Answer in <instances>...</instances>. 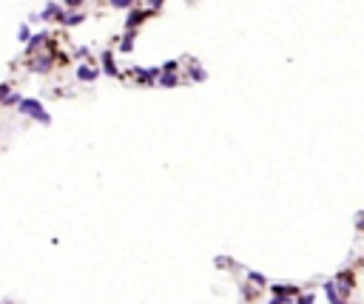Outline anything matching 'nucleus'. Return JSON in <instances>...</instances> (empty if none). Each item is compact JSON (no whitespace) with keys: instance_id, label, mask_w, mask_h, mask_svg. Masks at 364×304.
I'll return each instance as SVG.
<instances>
[{"instance_id":"nucleus-7","label":"nucleus","mask_w":364,"mask_h":304,"mask_svg":"<svg viewBox=\"0 0 364 304\" xmlns=\"http://www.w3.org/2000/svg\"><path fill=\"white\" fill-rule=\"evenodd\" d=\"M48 66H51V63H48V57H37V60H32V68H34V71H46Z\"/></svg>"},{"instance_id":"nucleus-2","label":"nucleus","mask_w":364,"mask_h":304,"mask_svg":"<svg viewBox=\"0 0 364 304\" xmlns=\"http://www.w3.org/2000/svg\"><path fill=\"white\" fill-rule=\"evenodd\" d=\"M333 282H336V287H339V293L344 296L347 302H350L353 284H356V279H353V273H350V270H339V273H336V279H333Z\"/></svg>"},{"instance_id":"nucleus-15","label":"nucleus","mask_w":364,"mask_h":304,"mask_svg":"<svg viewBox=\"0 0 364 304\" xmlns=\"http://www.w3.org/2000/svg\"><path fill=\"white\" fill-rule=\"evenodd\" d=\"M356 227H359V230H364V214L356 216Z\"/></svg>"},{"instance_id":"nucleus-5","label":"nucleus","mask_w":364,"mask_h":304,"mask_svg":"<svg viewBox=\"0 0 364 304\" xmlns=\"http://www.w3.org/2000/svg\"><path fill=\"white\" fill-rule=\"evenodd\" d=\"M97 74H100V71H97V68H91V66H80V71H77L80 80H94Z\"/></svg>"},{"instance_id":"nucleus-14","label":"nucleus","mask_w":364,"mask_h":304,"mask_svg":"<svg viewBox=\"0 0 364 304\" xmlns=\"http://www.w3.org/2000/svg\"><path fill=\"white\" fill-rule=\"evenodd\" d=\"M114 6H120V9H125V6H131V0H111Z\"/></svg>"},{"instance_id":"nucleus-11","label":"nucleus","mask_w":364,"mask_h":304,"mask_svg":"<svg viewBox=\"0 0 364 304\" xmlns=\"http://www.w3.org/2000/svg\"><path fill=\"white\" fill-rule=\"evenodd\" d=\"M248 276H250V282L253 284H268V279H265L262 273H248Z\"/></svg>"},{"instance_id":"nucleus-6","label":"nucleus","mask_w":364,"mask_h":304,"mask_svg":"<svg viewBox=\"0 0 364 304\" xmlns=\"http://www.w3.org/2000/svg\"><path fill=\"white\" fill-rule=\"evenodd\" d=\"M102 66H105V74H117V66H114L111 51H105V54H102Z\"/></svg>"},{"instance_id":"nucleus-4","label":"nucleus","mask_w":364,"mask_h":304,"mask_svg":"<svg viewBox=\"0 0 364 304\" xmlns=\"http://www.w3.org/2000/svg\"><path fill=\"white\" fill-rule=\"evenodd\" d=\"M273 293L279 296V299H284V302H290L287 296H299V290L290 287V284H273Z\"/></svg>"},{"instance_id":"nucleus-16","label":"nucleus","mask_w":364,"mask_h":304,"mask_svg":"<svg viewBox=\"0 0 364 304\" xmlns=\"http://www.w3.org/2000/svg\"><path fill=\"white\" fill-rule=\"evenodd\" d=\"M68 6H80V3H83V0H66Z\"/></svg>"},{"instance_id":"nucleus-1","label":"nucleus","mask_w":364,"mask_h":304,"mask_svg":"<svg viewBox=\"0 0 364 304\" xmlns=\"http://www.w3.org/2000/svg\"><path fill=\"white\" fill-rule=\"evenodd\" d=\"M20 111L29 114V117L37 120V123H46V125H48V120H51V117L43 111V105H40L37 100H20Z\"/></svg>"},{"instance_id":"nucleus-17","label":"nucleus","mask_w":364,"mask_h":304,"mask_svg":"<svg viewBox=\"0 0 364 304\" xmlns=\"http://www.w3.org/2000/svg\"><path fill=\"white\" fill-rule=\"evenodd\" d=\"M151 3H154V6H159V3H162V0H151Z\"/></svg>"},{"instance_id":"nucleus-12","label":"nucleus","mask_w":364,"mask_h":304,"mask_svg":"<svg viewBox=\"0 0 364 304\" xmlns=\"http://www.w3.org/2000/svg\"><path fill=\"white\" fill-rule=\"evenodd\" d=\"M159 83H162V86H174V83H177V77H174V74H162V77H159Z\"/></svg>"},{"instance_id":"nucleus-13","label":"nucleus","mask_w":364,"mask_h":304,"mask_svg":"<svg viewBox=\"0 0 364 304\" xmlns=\"http://www.w3.org/2000/svg\"><path fill=\"white\" fill-rule=\"evenodd\" d=\"M57 14H60V11H57V6H48V9L43 11V17H46V20H48V17H57Z\"/></svg>"},{"instance_id":"nucleus-10","label":"nucleus","mask_w":364,"mask_h":304,"mask_svg":"<svg viewBox=\"0 0 364 304\" xmlns=\"http://www.w3.org/2000/svg\"><path fill=\"white\" fill-rule=\"evenodd\" d=\"M139 20H142V14H131V17H128V34L136 29V23H139Z\"/></svg>"},{"instance_id":"nucleus-3","label":"nucleus","mask_w":364,"mask_h":304,"mask_svg":"<svg viewBox=\"0 0 364 304\" xmlns=\"http://www.w3.org/2000/svg\"><path fill=\"white\" fill-rule=\"evenodd\" d=\"M324 296H327L330 304H347V299L339 293V287H336V282H327L324 284Z\"/></svg>"},{"instance_id":"nucleus-9","label":"nucleus","mask_w":364,"mask_h":304,"mask_svg":"<svg viewBox=\"0 0 364 304\" xmlns=\"http://www.w3.org/2000/svg\"><path fill=\"white\" fill-rule=\"evenodd\" d=\"M296 304H316V296H313V293H302V296H296Z\"/></svg>"},{"instance_id":"nucleus-8","label":"nucleus","mask_w":364,"mask_h":304,"mask_svg":"<svg viewBox=\"0 0 364 304\" xmlns=\"http://www.w3.org/2000/svg\"><path fill=\"white\" fill-rule=\"evenodd\" d=\"M43 43H46V34H37V37H32V43H29V51L34 54V51H37V48H40Z\"/></svg>"}]
</instances>
